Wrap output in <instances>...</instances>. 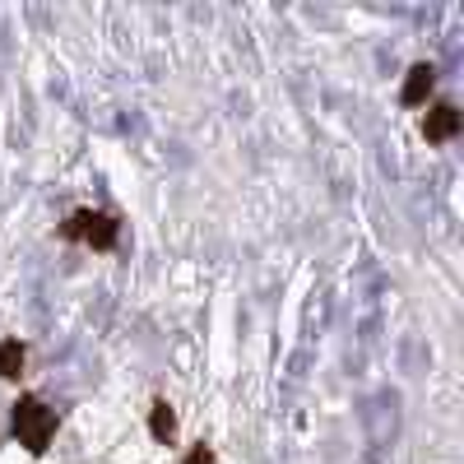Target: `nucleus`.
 I'll list each match as a JSON object with an SVG mask.
<instances>
[{"mask_svg": "<svg viewBox=\"0 0 464 464\" xmlns=\"http://www.w3.org/2000/svg\"><path fill=\"white\" fill-rule=\"evenodd\" d=\"M186 464H214V450L209 446H196V450L186 455Z\"/></svg>", "mask_w": 464, "mask_h": 464, "instance_id": "7", "label": "nucleus"}, {"mask_svg": "<svg viewBox=\"0 0 464 464\" xmlns=\"http://www.w3.org/2000/svg\"><path fill=\"white\" fill-rule=\"evenodd\" d=\"M70 242H89V246H98V251H107V246H116V218L111 214H93V209H80V214H70V223L61 227Z\"/></svg>", "mask_w": 464, "mask_h": 464, "instance_id": "2", "label": "nucleus"}, {"mask_svg": "<svg viewBox=\"0 0 464 464\" xmlns=\"http://www.w3.org/2000/svg\"><path fill=\"white\" fill-rule=\"evenodd\" d=\"M432 84H437V70L432 65H413L409 70V80H404V102L409 107H418V102H428V93H432Z\"/></svg>", "mask_w": 464, "mask_h": 464, "instance_id": "4", "label": "nucleus"}, {"mask_svg": "<svg viewBox=\"0 0 464 464\" xmlns=\"http://www.w3.org/2000/svg\"><path fill=\"white\" fill-rule=\"evenodd\" d=\"M149 432L159 437V441H168V437L177 432V413H172L168 404H153V413H149Z\"/></svg>", "mask_w": 464, "mask_h": 464, "instance_id": "6", "label": "nucleus"}, {"mask_svg": "<svg viewBox=\"0 0 464 464\" xmlns=\"http://www.w3.org/2000/svg\"><path fill=\"white\" fill-rule=\"evenodd\" d=\"M459 130V111L450 107V102H437L432 111H428V121H422V135H428L432 144H441V140H450Z\"/></svg>", "mask_w": 464, "mask_h": 464, "instance_id": "3", "label": "nucleus"}, {"mask_svg": "<svg viewBox=\"0 0 464 464\" xmlns=\"http://www.w3.org/2000/svg\"><path fill=\"white\" fill-rule=\"evenodd\" d=\"M24 372V343L19 339H0V381H14Z\"/></svg>", "mask_w": 464, "mask_h": 464, "instance_id": "5", "label": "nucleus"}, {"mask_svg": "<svg viewBox=\"0 0 464 464\" xmlns=\"http://www.w3.org/2000/svg\"><path fill=\"white\" fill-rule=\"evenodd\" d=\"M14 437H19V446L24 450H33V455H43L47 446H52V437H56V413L43 404V400H19L14 404Z\"/></svg>", "mask_w": 464, "mask_h": 464, "instance_id": "1", "label": "nucleus"}]
</instances>
